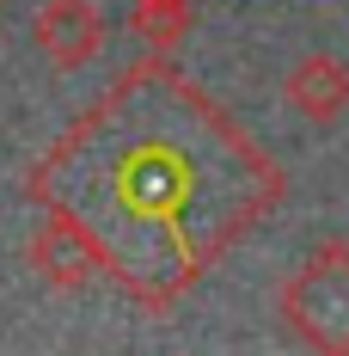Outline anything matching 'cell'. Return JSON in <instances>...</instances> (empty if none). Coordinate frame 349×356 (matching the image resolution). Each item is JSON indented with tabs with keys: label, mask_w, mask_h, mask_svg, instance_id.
Segmentation results:
<instances>
[{
	"label": "cell",
	"mask_w": 349,
	"mask_h": 356,
	"mask_svg": "<svg viewBox=\"0 0 349 356\" xmlns=\"http://www.w3.org/2000/svg\"><path fill=\"white\" fill-rule=\"evenodd\" d=\"M282 314L300 344L318 356H349V246H325L307 258V270L288 283Z\"/></svg>",
	"instance_id": "2"
},
{
	"label": "cell",
	"mask_w": 349,
	"mask_h": 356,
	"mask_svg": "<svg viewBox=\"0 0 349 356\" xmlns=\"http://www.w3.org/2000/svg\"><path fill=\"white\" fill-rule=\"evenodd\" d=\"M172 99V74H129L37 172V197L99 252V264L135 289H184V277L214 246L209 234H196L209 172L190 147V129L166 123Z\"/></svg>",
	"instance_id": "1"
},
{
	"label": "cell",
	"mask_w": 349,
	"mask_h": 356,
	"mask_svg": "<svg viewBox=\"0 0 349 356\" xmlns=\"http://www.w3.org/2000/svg\"><path fill=\"white\" fill-rule=\"evenodd\" d=\"M37 37H43V49H49L62 68H74V62H92V56H99L105 19H99L92 0H49L43 19H37Z\"/></svg>",
	"instance_id": "3"
},
{
	"label": "cell",
	"mask_w": 349,
	"mask_h": 356,
	"mask_svg": "<svg viewBox=\"0 0 349 356\" xmlns=\"http://www.w3.org/2000/svg\"><path fill=\"white\" fill-rule=\"evenodd\" d=\"M288 99H294V111L331 123L337 111H349V68L337 56H307L300 68L288 74Z\"/></svg>",
	"instance_id": "4"
}]
</instances>
